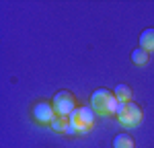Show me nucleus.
<instances>
[{
	"mask_svg": "<svg viewBox=\"0 0 154 148\" xmlns=\"http://www.w3.org/2000/svg\"><path fill=\"white\" fill-rule=\"evenodd\" d=\"M113 148H136V142L128 134H117L113 140Z\"/></svg>",
	"mask_w": 154,
	"mask_h": 148,
	"instance_id": "obj_7",
	"label": "nucleus"
},
{
	"mask_svg": "<svg viewBox=\"0 0 154 148\" xmlns=\"http://www.w3.org/2000/svg\"><path fill=\"white\" fill-rule=\"evenodd\" d=\"M115 115H117L119 123L121 125H128V128H136V125H140V122H142V109L134 101H130V103H119Z\"/></svg>",
	"mask_w": 154,
	"mask_h": 148,
	"instance_id": "obj_3",
	"label": "nucleus"
},
{
	"mask_svg": "<svg viewBox=\"0 0 154 148\" xmlns=\"http://www.w3.org/2000/svg\"><path fill=\"white\" fill-rule=\"evenodd\" d=\"M131 62H134V64H140V66H142V64H146V62H148V51H146V49H134V51H131Z\"/></svg>",
	"mask_w": 154,
	"mask_h": 148,
	"instance_id": "obj_9",
	"label": "nucleus"
},
{
	"mask_svg": "<svg viewBox=\"0 0 154 148\" xmlns=\"http://www.w3.org/2000/svg\"><path fill=\"white\" fill-rule=\"evenodd\" d=\"M56 115H58V113H56V109H54L51 103L41 101V103H37L35 107H33V117H35L39 123H54Z\"/></svg>",
	"mask_w": 154,
	"mask_h": 148,
	"instance_id": "obj_5",
	"label": "nucleus"
},
{
	"mask_svg": "<svg viewBox=\"0 0 154 148\" xmlns=\"http://www.w3.org/2000/svg\"><path fill=\"white\" fill-rule=\"evenodd\" d=\"M113 95H115V99H117L119 103H130L131 101V91L128 85H117Z\"/></svg>",
	"mask_w": 154,
	"mask_h": 148,
	"instance_id": "obj_8",
	"label": "nucleus"
},
{
	"mask_svg": "<svg viewBox=\"0 0 154 148\" xmlns=\"http://www.w3.org/2000/svg\"><path fill=\"white\" fill-rule=\"evenodd\" d=\"M117 105L119 101L115 99V95L107 88H97L91 95V107L95 109V113L101 115H115L117 113Z\"/></svg>",
	"mask_w": 154,
	"mask_h": 148,
	"instance_id": "obj_1",
	"label": "nucleus"
},
{
	"mask_svg": "<svg viewBox=\"0 0 154 148\" xmlns=\"http://www.w3.org/2000/svg\"><path fill=\"white\" fill-rule=\"evenodd\" d=\"M51 105H54L56 113H58L60 117H64V119H68L70 113L76 109L74 95L68 93V91H60V93H56V95H54V101H51Z\"/></svg>",
	"mask_w": 154,
	"mask_h": 148,
	"instance_id": "obj_4",
	"label": "nucleus"
},
{
	"mask_svg": "<svg viewBox=\"0 0 154 148\" xmlns=\"http://www.w3.org/2000/svg\"><path fill=\"white\" fill-rule=\"evenodd\" d=\"M68 122L72 123V128L80 134H86L93 125H95V109L93 107H76L70 113Z\"/></svg>",
	"mask_w": 154,
	"mask_h": 148,
	"instance_id": "obj_2",
	"label": "nucleus"
},
{
	"mask_svg": "<svg viewBox=\"0 0 154 148\" xmlns=\"http://www.w3.org/2000/svg\"><path fill=\"white\" fill-rule=\"evenodd\" d=\"M140 48L146 49L148 54L154 51V27L144 29V31H142V35H140Z\"/></svg>",
	"mask_w": 154,
	"mask_h": 148,
	"instance_id": "obj_6",
	"label": "nucleus"
}]
</instances>
